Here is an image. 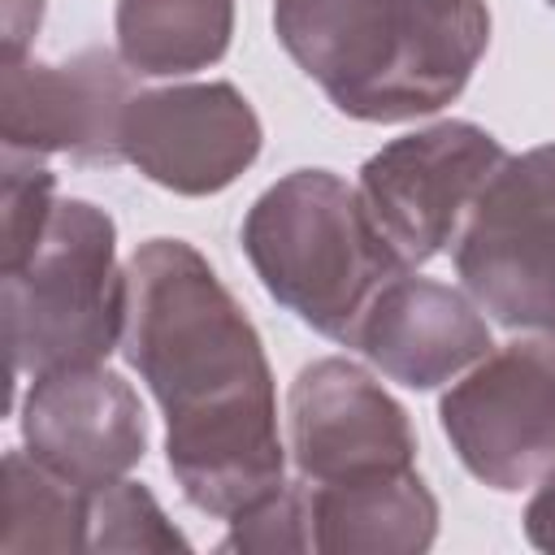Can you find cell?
I'll list each match as a JSON object with an SVG mask.
<instances>
[{
    "label": "cell",
    "instance_id": "e0dca14e",
    "mask_svg": "<svg viewBox=\"0 0 555 555\" xmlns=\"http://www.w3.org/2000/svg\"><path fill=\"white\" fill-rule=\"evenodd\" d=\"M0 204H4V273L26 264V256L39 247L52 208H56V173L48 156L13 152L4 147V173H0Z\"/></svg>",
    "mask_w": 555,
    "mask_h": 555
},
{
    "label": "cell",
    "instance_id": "8992f818",
    "mask_svg": "<svg viewBox=\"0 0 555 555\" xmlns=\"http://www.w3.org/2000/svg\"><path fill=\"white\" fill-rule=\"evenodd\" d=\"M507 147L477 121H434L382 143L360 165V199L403 269H421L455 247L477 195L490 186Z\"/></svg>",
    "mask_w": 555,
    "mask_h": 555
},
{
    "label": "cell",
    "instance_id": "6da1fadb",
    "mask_svg": "<svg viewBox=\"0 0 555 555\" xmlns=\"http://www.w3.org/2000/svg\"><path fill=\"white\" fill-rule=\"evenodd\" d=\"M117 351L165 412V464L191 507L230 520L286 481L264 338L199 247H134Z\"/></svg>",
    "mask_w": 555,
    "mask_h": 555
},
{
    "label": "cell",
    "instance_id": "9c48e42d",
    "mask_svg": "<svg viewBox=\"0 0 555 555\" xmlns=\"http://www.w3.org/2000/svg\"><path fill=\"white\" fill-rule=\"evenodd\" d=\"M139 78L117 48H82L69 61H4L0 139L13 152L74 165H121V117Z\"/></svg>",
    "mask_w": 555,
    "mask_h": 555
},
{
    "label": "cell",
    "instance_id": "ac0fdd59",
    "mask_svg": "<svg viewBox=\"0 0 555 555\" xmlns=\"http://www.w3.org/2000/svg\"><path fill=\"white\" fill-rule=\"evenodd\" d=\"M225 538L217 551H243V555H278V551H312V507H308V481H282L243 512L225 520Z\"/></svg>",
    "mask_w": 555,
    "mask_h": 555
},
{
    "label": "cell",
    "instance_id": "ffe728a7",
    "mask_svg": "<svg viewBox=\"0 0 555 555\" xmlns=\"http://www.w3.org/2000/svg\"><path fill=\"white\" fill-rule=\"evenodd\" d=\"M520 520H525V538H529V546L555 555V464L533 481V494H529Z\"/></svg>",
    "mask_w": 555,
    "mask_h": 555
},
{
    "label": "cell",
    "instance_id": "277c9868",
    "mask_svg": "<svg viewBox=\"0 0 555 555\" xmlns=\"http://www.w3.org/2000/svg\"><path fill=\"white\" fill-rule=\"evenodd\" d=\"M9 377H39L69 364H104L121 347L126 269L117 221L91 199H56L26 264L0 282Z\"/></svg>",
    "mask_w": 555,
    "mask_h": 555
},
{
    "label": "cell",
    "instance_id": "5b68a950",
    "mask_svg": "<svg viewBox=\"0 0 555 555\" xmlns=\"http://www.w3.org/2000/svg\"><path fill=\"white\" fill-rule=\"evenodd\" d=\"M455 273L503 330L555 338V143L499 165L455 238Z\"/></svg>",
    "mask_w": 555,
    "mask_h": 555
},
{
    "label": "cell",
    "instance_id": "9a60e30c",
    "mask_svg": "<svg viewBox=\"0 0 555 555\" xmlns=\"http://www.w3.org/2000/svg\"><path fill=\"white\" fill-rule=\"evenodd\" d=\"M91 490L39 464L26 447L4 455V551H87Z\"/></svg>",
    "mask_w": 555,
    "mask_h": 555
},
{
    "label": "cell",
    "instance_id": "30bf717a",
    "mask_svg": "<svg viewBox=\"0 0 555 555\" xmlns=\"http://www.w3.org/2000/svg\"><path fill=\"white\" fill-rule=\"evenodd\" d=\"M286 451L308 486L416 464L408 408L356 360L325 356L286 390Z\"/></svg>",
    "mask_w": 555,
    "mask_h": 555
},
{
    "label": "cell",
    "instance_id": "52a82bcc",
    "mask_svg": "<svg viewBox=\"0 0 555 555\" xmlns=\"http://www.w3.org/2000/svg\"><path fill=\"white\" fill-rule=\"evenodd\" d=\"M438 425L481 486H533L555 464V338L516 334L486 351L442 390Z\"/></svg>",
    "mask_w": 555,
    "mask_h": 555
},
{
    "label": "cell",
    "instance_id": "44dd1931",
    "mask_svg": "<svg viewBox=\"0 0 555 555\" xmlns=\"http://www.w3.org/2000/svg\"><path fill=\"white\" fill-rule=\"evenodd\" d=\"M546 4H551V9H555V0H546Z\"/></svg>",
    "mask_w": 555,
    "mask_h": 555
},
{
    "label": "cell",
    "instance_id": "8fae6325",
    "mask_svg": "<svg viewBox=\"0 0 555 555\" xmlns=\"http://www.w3.org/2000/svg\"><path fill=\"white\" fill-rule=\"evenodd\" d=\"M17 421L26 451L82 490L126 477L147 455L143 403L108 364H69L30 377Z\"/></svg>",
    "mask_w": 555,
    "mask_h": 555
},
{
    "label": "cell",
    "instance_id": "7c38bea8",
    "mask_svg": "<svg viewBox=\"0 0 555 555\" xmlns=\"http://www.w3.org/2000/svg\"><path fill=\"white\" fill-rule=\"evenodd\" d=\"M351 347L382 377L408 390H434L494 351V338L468 291L403 269L373 295L351 334Z\"/></svg>",
    "mask_w": 555,
    "mask_h": 555
},
{
    "label": "cell",
    "instance_id": "d6986e66",
    "mask_svg": "<svg viewBox=\"0 0 555 555\" xmlns=\"http://www.w3.org/2000/svg\"><path fill=\"white\" fill-rule=\"evenodd\" d=\"M43 22V0H4L0 4V43H4V61H22L30 56V43L39 35Z\"/></svg>",
    "mask_w": 555,
    "mask_h": 555
},
{
    "label": "cell",
    "instance_id": "4fadbf2b",
    "mask_svg": "<svg viewBox=\"0 0 555 555\" xmlns=\"http://www.w3.org/2000/svg\"><path fill=\"white\" fill-rule=\"evenodd\" d=\"M312 551L321 555H421L438 538V494L412 468L308 486Z\"/></svg>",
    "mask_w": 555,
    "mask_h": 555
},
{
    "label": "cell",
    "instance_id": "ba28073f",
    "mask_svg": "<svg viewBox=\"0 0 555 555\" xmlns=\"http://www.w3.org/2000/svg\"><path fill=\"white\" fill-rule=\"evenodd\" d=\"M264 147V126L234 82L139 87L121 117V156L147 182L204 199L238 182Z\"/></svg>",
    "mask_w": 555,
    "mask_h": 555
},
{
    "label": "cell",
    "instance_id": "5bb4252c",
    "mask_svg": "<svg viewBox=\"0 0 555 555\" xmlns=\"http://www.w3.org/2000/svg\"><path fill=\"white\" fill-rule=\"evenodd\" d=\"M117 56L134 78H186L234 39V0H117Z\"/></svg>",
    "mask_w": 555,
    "mask_h": 555
},
{
    "label": "cell",
    "instance_id": "2e32d148",
    "mask_svg": "<svg viewBox=\"0 0 555 555\" xmlns=\"http://www.w3.org/2000/svg\"><path fill=\"white\" fill-rule=\"evenodd\" d=\"M87 551H191L143 481L117 477L87 499Z\"/></svg>",
    "mask_w": 555,
    "mask_h": 555
},
{
    "label": "cell",
    "instance_id": "3957f363",
    "mask_svg": "<svg viewBox=\"0 0 555 555\" xmlns=\"http://www.w3.org/2000/svg\"><path fill=\"white\" fill-rule=\"evenodd\" d=\"M238 243L278 308L347 347L373 295L403 273L360 191L334 169H291L264 186Z\"/></svg>",
    "mask_w": 555,
    "mask_h": 555
},
{
    "label": "cell",
    "instance_id": "7a4b0ae2",
    "mask_svg": "<svg viewBox=\"0 0 555 555\" xmlns=\"http://www.w3.org/2000/svg\"><path fill=\"white\" fill-rule=\"evenodd\" d=\"M286 56L351 121H416L468 87L490 48L486 0H273Z\"/></svg>",
    "mask_w": 555,
    "mask_h": 555
}]
</instances>
